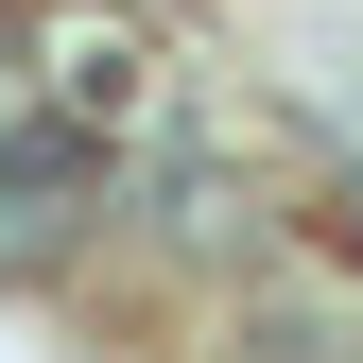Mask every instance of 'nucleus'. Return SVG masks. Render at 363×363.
Segmentation results:
<instances>
[{
	"label": "nucleus",
	"mask_w": 363,
	"mask_h": 363,
	"mask_svg": "<svg viewBox=\"0 0 363 363\" xmlns=\"http://www.w3.org/2000/svg\"><path fill=\"white\" fill-rule=\"evenodd\" d=\"M86 225H104V139L52 104H0V294H35Z\"/></svg>",
	"instance_id": "f257e3e1"
},
{
	"label": "nucleus",
	"mask_w": 363,
	"mask_h": 363,
	"mask_svg": "<svg viewBox=\"0 0 363 363\" xmlns=\"http://www.w3.org/2000/svg\"><path fill=\"white\" fill-rule=\"evenodd\" d=\"M225 363H363V277H329V259H259Z\"/></svg>",
	"instance_id": "f03ea898"
},
{
	"label": "nucleus",
	"mask_w": 363,
	"mask_h": 363,
	"mask_svg": "<svg viewBox=\"0 0 363 363\" xmlns=\"http://www.w3.org/2000/svg\"><path fill=\"white\" fill-rule=\"evenodd\" d=\"M35 69H52L35 104H52V121H86V139H121V121L156 104V52H139L121 18H52V35H35Z\"/></svg>",
	"instance_id": "7ed1b4c3"
}]
</instances>
